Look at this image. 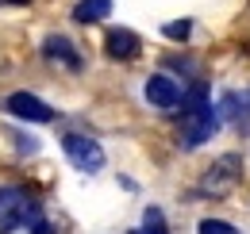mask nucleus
<instances>
[{"label":"nucleus","mask_w":250,"mask_h":234,"mask_svg":"<svg viewBox=\"0 0 250 234\" xmlns=\"http://www.w3.org/2000/svg\"><path fill=\"white\" fill-rule=\"evenodd\" d=\"M216 131H219L216 108H212L208 100H200V104L185 108V131H181V138H177V142H181L185 150H196V146H204Z\"/></svg>","instance_id":"nucleus-1"},{"label":"nucleus","mask_w":250,"mask_h":234,"mask_svg":"<svg viewBox=\"0 0 250 234\" xmlns=\"http://www.w3.org/2000/svg\"><path fill=\"white\" fill-rule=\"evenodd\" d=\"M62 150L81 173H100V169H104V146H100L96 138H89V135H65Z\"/></svg>","instance_id":"nucleus-2"},{"label":"nucleus","mask_w":250,"mask_h":234,"mask_svg":"<svg viewBox=\"0 0 250 234\" xmlns=\"http://www.w3.org/2000/svg\"><path fill=\"white\" fill-rule=\"evenodd\" d=\"M4 112L16 119H27V123H54V108L46 104V100H39L31 92H12L8 100H4Z\"/></svg>","instance_id":"nucleus-3"},{"label":"nucleus","mask_w":250,"mask_h":234,"mask_svg":"<svg viewBox=\"0 0 250 234\" xmlns=\"http://www.w3.org/2000/svg\"><path fill=\"white\" fill-rule=\"evenodd\" d=\"M146 104L150 108H162V112H173L177 104H181V88L173 85V77H166V73H154V77H146Z\"/></svg>","instance_id":"nucleus-4"},{"label":"nucleus","mask_w":250,"mask_h":234,"mask_svg":"<svg viewBox=\"0 0 250 234\" xmlns=\"http://www.w3.org/2000/svg\"><path fill=\"white\" fill-rule=\"evenodd\" d=\"M42 54H46V61H58L65 69H81V58H77V50H73V42L65 35H46Z\"/></svg>","instance_id":"nucleus-5"},{"label":"nucleus","mask_w":250,"mask_h":234,"mask_svg":"<svg viewBox=\"0 0 250 234\" xmlns=\"http://www.w3.org/2000/svg\"><path fill=\"white\" fill-rule=\"evenodd\" d=\"M104 46H108V54H112V58H135L143 42H139V35H135V31L112 27L108 35H104Z\"/></svg>","instance_id":"nucleus-6"},{"label":"nucleus","mask_w":250,"mask_h":234,"mask_svg":"<svg viewBox=\"0 0 250 234\" xmlns=\"http://www.w3.org/2000/svg\"><path fill=\"white\" fill-rule=\"evenodd\" d=\"M104 16H112V0H77V8H73L77 23H100Z\"/></svg>","instance_id":"nucleus-7"},{"label":"nucleus","mask_w":250,"mask_h":234,"mask_svg":"<svg viewBox=\"0 0 250 234\" xmlns=\"http://www.w3.org/2000/svg\"><path fill=\"white\" fill-rule=\"evenodd\" d=\"M27 200H31V196H27L23 188H16V184H4V188H0V223H4L8 215H16V211L27 204Z\"/></svg>","instance_id":"nucleus-8"},{"label":"nucleus","mask_w":250,"mask_h":234,"mask_svg":"<svg viewBox=\"0 0 250 234\" xmlns=\"http://www.w3.org/2000/svg\"><path fill=\"white\" fill-rule=\"evenodd\" d=\"M188 31H192V23H188V20H173V23H166V39H173V42H185Z\"/></svg>","instance_id":"nucleus-9"},{"label":"nucleus","mask_w":250,"mask_h":234,"mask_svg":"<svg viewBox=\"0 0 250 234\" xmlns=\"http://www.w3.org/2000/svg\"><path fill=\"white\" fill-rule=\"evenodd\" d=\"M143 227H146V231H166V215H162V211H158V207H146V215H143Z\"/></svg>","instance_id":"nucleus-10"},{"label":"nucleus","mask_w":250,"mask_h":234,"mask_svg":"<svg viewBox=\"0 0 250 234\" xmlns=\"http://www.w3.org/2000/svg\"><path fill=\"white\" fill-rule=\"evenodd\" d=\"M200 234H235V227L223 223V219H204V223H200Z\"/></svg>","instance_id":"nucleus-11"},{"label":"nucleus","mask_w":250,"mask_h":234,"mask_svg":"<svg viewBox=\"0 0 250 234\" xmlns=\"http://www.w3.org/2000/svg\"><path fill=\"white\" fill-rule=\"evenodd\" d=\"M8 4H27V0H8Z\"/></svg>","instance_id":"nucleus-12"}]
</instances>
